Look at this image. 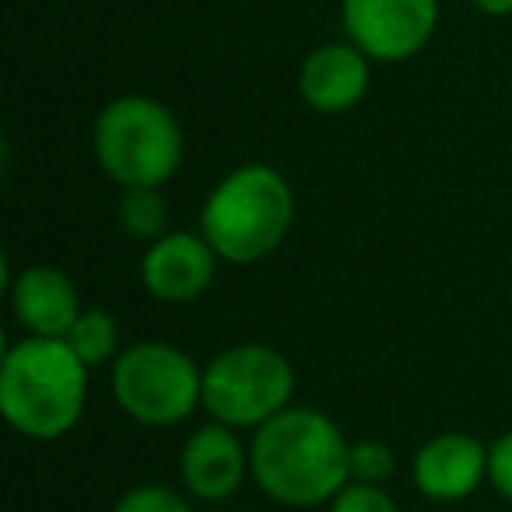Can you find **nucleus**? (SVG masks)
<instances>
[{
	"instance_id": "dca6fc26",
	"label": "nucleus",
	"mask_w": 512,
	"mask_h": 512,
	"mask_svg": "<svg viewBox=\"0 0 512 512\" xmlns=\"http://www.w3.org/2000/svg\"><path fill=\"white\" fill-rule=\"evenodd\" d=\"M113 512H193V505L165 484H134L116 498Z\"/></svg>"
},
{
	"instance_id": "f3484780",
	"label": "nucleus",
	"mask_w": 512,
	"mask_h": 512,
	"mask_svg": "<svg viewBox=\"0 0 512 512\" xmlns=\"http://www.w3.org/2000/svg\"><path fill=\"white\" fill-rule=\"evenodd\" d=\"M330 512H400V505L383 484L348 481L330 498Z\"/></svg>"
},
{
	"instance_id": "4468645a",
	"label": "nucleus",
	"mask_w": 512,
	"mask_h": 512,
	"mask_svg": "<svg viewBox=\"0 0 512 512\" xmlns=\"http://www.w3.org/2000/svg\"><path fill=\"white\" fill-rule=\"evenodd\" d=\"M64 341L71 344V351L88 369L116 362V355H120V327H116L113 313H106V309H81V316L67 330Z\"/></svg>"
},
{
	"instance_id": "20e7f679",
	"label": "nucleus",
	"mask_w": 512,
	"mask_h": 512,
	"mask_svg": "<svg viewBox=\"0 0 512 512\" xmlns=\"http://www.w3.org/2000/svg\"><path fill=\"white\" fill-rule=\"evenodd\" d=\"M92 151L120 190L165 186L179 172L186 137L176 113L151 95H120L95 116Z\"/></svg>"
},
{
	"instance_id": "423d86ee",
	"label": "nucleus",
	"mask_w": 512,
	"mask_h": 512,
	"mask_svg": "<svg viewBox=\"0 0 512 512\" xmlns=\"http://www.w3.org/2000/svg\"><path fill=\"white\" fill-rule=\"evenodd\" d=\"M295 397V369L271 344H232L204 365V407L232 428H260Z\"/></svg>"
},
{
	"instance_id": "f03ea898",
	"label": "nucleus",
	"mask_w": 512,
	"mask_h": 512,
	"mask_svg": "<svg viewBox=\"0 0 512 512\" xmlns=\"http://www.w3.org/2000/svg\"><path fill=\"white\" fill-rule=\"evenodd\" d=\"M88 365L64 337H25L0 362V411L18 435L57 442L85 414Z\"/></svg>"
},
{
	"instance_id": "39448f33",
	"label": "nucleus",
	"mask_w": 512,
	"mask_h": 512,
	"mask_svg": "<svg viewBox=\"0 0 512 512\" xmlns=\"http://www.w3.org/2000/svg\"><path fill=\"white\" fill-rule=\"evenodd\" d=\"M113 397L144 428H172L204 407V369L169 341L130 344L113 362Z\"/></svg>"
},
{
	"instance_id": "a211bd4d",
	"label": "nucleus",
	"mask_w": 512,
	"mask_h": 512,
	"mask_svg": "<svg viewBox=\"0 0 512 512\" xmlns=\"http://www.w3.org/2000/svg\"><path fill=\"white\" fill-rule=\"evenodd\" d=\"M488 481L498 495L512 502V432L488 446Z\"/></svg>"
},
{
	"instance_id": "7ed1b4c3",
	"label": "nucleus",
	"mask_w": 512,
	"mask_h": 512,
	"mask_svg": "<svg viewBox=\"0 0 512 512\" xmlns=\"http://www.w3.org/2000/svg\"><path fill=\"white\" fill-rule=\"evenodd\" d=\"M295 221V193L274 165L249 162L232 169L204 200L200 235L235 267L278 253Z\"/></svg>"
},
{
	"instance_id": "9b49d317",
	"label": "nucleus",
	"mask_w": 512,
	"mask_h": 512,
	"mask_svg": "<svg viewBox=\"0 0 512 512\" xmlns=\"http://www.w3.org/2000/svg\"><path fill=\"white\" fill-rule=\"evenodd\" d=\"M488 477V446L467 432H439L414 453L411 481L432 502H463Z\"/></svg>"
},
{
	"instance_id": "1a4fd4ad",
	"label": "nucleus",
	"mask_w": 512,
	"mask_h": 512,
	"mask_svg": "<svg viewBox=\"0 0 512 512\" xmlns=\"http://www.w3.org/2000/svg\"><path fill=\"white\" fill-rule=\"evenodd\" d=\"M4 288L18 327L29 337H67L81 316V295L60 267L29 264L11 274V267L4 264Z\"/></svg>"
},
{
	"instance_id": "2eb2a0df",
	"label": "nucleus",
	"mask_w": 512,
	"mask_h": 512,
	"mask_svg": "<svg viewBox=\"0 0 512 512\" xmlns=\"http://www.w3.org/2000/svg\"><path fill=\"white\" fill-rule=\"evenodd\" d=\"M351 481H365V484H386L397 470V456L386 442L379 439H362L351 442Z\"/></svg>"
},
{
	"instance_id": "f8f14e48",
	"label": "nucleus",
	"mask_w": 512,
	"mask_h": 512,
	"mask_svg": "<svg viewBox=\"0 0 512 512\" xmlns=\"http://www.w3.org/2000/svg\"><path fill=\"white\" fill-rule=\"evenodd\" d=\"M369 81L372 60L355 43H323L299 67L302 102L323 116L355 109L369 95Z\"/></svg>"
},
{
	"instance_id": "0eeeda50",
	"label": "nucleus",
	"mask_w": 512,
	"mask_h": 512,
	"mask_svg": "<svg viewBox=\"0 0 512 512\" xmlns=\"http://www.w3.org/2000/svg\"><path fill=\"white\" fill-rule=\"evenodd\" d=\"M341 22L369 60L404 64L432 43L439 0H341Z\"/></svg>"
},
{
	"instance_id": "9d476101",
	"label": "nucleus",
	"mask_w": 512,
	"mask_h": 512,
	"mask_svg": "<svg viewBox=\"0 0 512 512\" xmlns=\"http://www.w3.org/2000/svg\"><path fill=\"white\" fill-rule=\"evenodd\" d=\"M239 428L207 421L190 439L183 442L179 453V477L183 488L200 502H221L232 498L242 488L249 474V449L239 442Z\"/></svg>"
},
{
	"instance_id": "ddd939ff",
	"label": "nucleus",
	"mask_w": 512,
	"mask_h": 512,
	"mask_svg": "<svg viewBox=\"0 0 512 512\" xmlns=\"http://www.w3.org/2000/svg\"><path fill=\"white\" fill-rule=\"evenodd\" d=\"M120 228L137 242H155L169 232V200L162 186H137L123 190L120 207H116Z\"/></svg>"
},
{
	"instance_id": "6ab92c4d",
	"label": "nucleus",
	"mask_w": 512,
	"mask_h": 512,
	"mask_svg": "<svg viewBox=\"0 0 512 512\" xmlns=\"http://www.w3.org/2000/svg\"><path fill=\"white\" fill-rule=\"evenodd\" d=\"M470 8H477L481 15H488V18H505V15H512V0H467Z\"/></svg>"
},
{
	"instance_id": "6e6552de",
	"label": "nucleus",
	"mask_w": 512,
	"mask_h": 512,
	"mask_svg": "<svg viewBox=\"0 0 512 512\" xmlns=\"http://www.w3.org/2000/svg\"><path fill=\"white\" fill-rule=\"evenodd\" d=\"M221 256L204 235L193 232H165L162 239L148 242L141 260V281L151 299L186 306L197 302L211 288Z\"/></svg>"
},
{
	"instance_id": "f257e3e1",
	"label": "nucleus",
	"mask_w": 512,
	"mask_h": 512,
	"mask_svg": "<svg viewBox=\"0 0 512 512\" xmlns=\"http://www.w3.org/2000/svg\"><path fill=\"white\" fill-rule=\"evenodd\" d=\"M351 442L330 414L285 407L260 425L249 446V474L271 502L288 509L323 505L351 481Z\"/></svg>"
}]
</instances>
